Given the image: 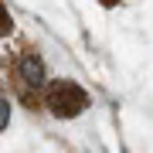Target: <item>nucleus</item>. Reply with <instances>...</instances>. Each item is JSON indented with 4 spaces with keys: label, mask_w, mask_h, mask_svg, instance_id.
I'll use <instances>...</instances> for the list:
<instances>
[{
    "label": "nucleus",
    "mask_w": 153,
    "mask_h": 153,
    "mask_svg": "<svg viewBox=\"0 0 153 153\" xmlns=\"http://www.w3.org/2000/svg\"><path fill=\"white\" fill-rule=\"evenodd\" d=\"M7 123H10V102L0 95V133H4V126H7Z\"/></svg>",
    "instance_id": "obj_3"
},
{
    "label": "nucleus",
    "mask_w": 153,
    "mask_h": 153,
    "mask_svg": "<svg viewBox=\"0 0 153 153\" xmlns=\"http://www.w3.org/2000/svg\"><path fill=\"white\" fill-rule=\"evenodd\" d=\"M14 78H17V88H21V95L24 99H31L27 95V88H44V65H41V58L34 55V51H24L21 58H17V65H14Z\"/></svg>",
    "instance_id": "obj_2"
},
{
    "label": "nucleus",
    "mask_w": 153,
    "mask_h": 153,
    "mask_svg": "<svg viewBox=\"0 0 153 153\" xmlns=\"http://www.w3.org/2000/svg\"><path fill=\"white\" fill-rule=\"evenodd\" d=\"M44 105H48L58 119H71V116H78L88 105V95H85V88L78 82H71V78H55V82L44 85Z\"/></svg>",
    "instance_id": "obj_1"
},
{
    "label": "nucleus",
    "mask_w": 153,
    "mask_h": 153,
    "mask_svg": "<svg viewBox=\"0 0 153 153\" xmlns=\"http://www.w3.org/2000/svg\"><path fill=\"white\" fill-rule=\"evenodd\" d=\"M10 31V14L4 10V4H0V38H4V34Z\"/></svg>",
    "instance_id": "obj_4"
},
{
    "label": "nucleus",
    "mask_w": 153,
    "mask_h": 153,
    "mask_svg": "<svg viewBox=\"0 0 153 153\" xmlns=\"http://www.w3.org/2000/svg\"><path fill=\"white\" fill-rule=\"evenodd\" d=\"M102 4H116V0H102Z\"/></svg>",
    "instance_id": "obj_5"
}]
</instances>
